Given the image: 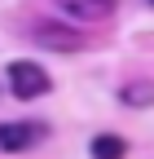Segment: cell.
Masks as SVG:
<instances>
[{
	"label": "cell",
	"mask_w": 154,
	"mask_h": 159,
	"mask_svg": "<svg viewBox=\"0 0 154 159\" xmlns=\"http://www.w3.org/2000/svg\"><path fill=\"white\" fill-rule=\"evenodd\" d=\"M9 89H13V97L31 102V97H44L53 89V80H49L44 66H35V62H13L9 66Z\"/></svg>",
	"instance_id": "6da1fadb"
},
{
	"label": "cell",
	"mask_w": 154,
	"mask_h": 159,
	"mask_svg": "<svg viewBox=\"0 0 154 159\" xmlns=\"http://www.w3.org/2000/svg\"><path fill=\"white\" fill-rule=\"evenodd\" d=\"M44 137H49L44 124H35V119H13V124H0V150L18 155V150H31L35 142H44Z\"/></svg>",
	"instance_id": "7a4b0ae2"
},
{
	"label": "cell",
	"mask_w": 154,
	"mask_h": 159,
	"mask_svg": "<svg viewBox=\"0 0 154 159\" xmlns=\"http://www.w3.org/2000/svg\"><path fill=\"white\" fill-rule=\"evenodd\" d=\"M114 5L119 0H57V9L66 18H75V22H101V18L114 13Z\"/></svg>",
	"instance_id": "3957f363"
},
{
	"label": "cell",
	"mask_w": 154,
	"mask_h": 159,
	"mask_svg": "<svg viewBox=\"0 0 154 159\" xmlns=\"http://www.w3.org/2000/svg\"><path fill=\"white\" fill-rule=\"evenodd\" d=\"M123 155H128V142H123V137H114V133L92 137V159H123Z\"/></svg>",
	"instance_id": "277c9868"
},
{
	"label": "cell",
	"mask_w": 154,
	"mask_h": 159,
	"mask_svg": "<svg viewBox=\"0 0 154 159\" xmlns=\"http://www.w3.org/2000/svg\"><path fill=\"white\" fill-rule=\"evenodd\" d=\"M35 35H40L44 44H57V49H79V44H84V40L75 35V31H53V27H40Z\"/></svg>",
	"instance_id": "5b68a950"
},
{
	"label": "cell",
	"mask_w": 154,
	"mask_h": 159,
	"mask_svg": "<svg viewBox=\"0 0 154 159\" xmlns=\"http://www.w3.org/2000/svg\"><path fill=\"white\" fill-rule=\"evenodd\" d=\"M119 97H123V102H132V106H150V102H154V84H128Z\"/></svg>",
	"instance_id": "8992f818"
},
{
	"label": "cell",
	"mask_w": 154,
	"mask_h": 159,
	"mask_svg": "<svg viewBox=\"0 0 154 159\" xmlns=\"http://www.w3.org/2000/svg\"><path fill=\"white\" fill-rule=\"evenodd\" d=\"M150 5H154V0H150Z\"/></svg>",
	"instance_id": "52a82bcc"
}]
</instances>
